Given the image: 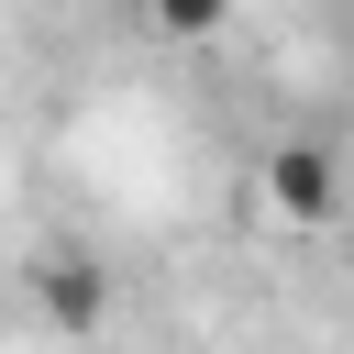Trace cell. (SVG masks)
Masks as SVG:
<instances>
[{
	"mask_svg": "<svg viewBox=\"0 0 354 354\" xmlns=\"http://www.w3.org/2000/svg\"><path fill=\"white\" fill-rule=\"evenodd\" d=\"M33 288H44V321H55V332H100V321H111V277L77 266V254L33 266Z\"/></svg>",
	"mask_w": 354,
	"mask_h": 354,
	"instance_id": "obj_2",
	"label": "cell"
},
{
	"mask_svg": "<svg viewBox=\"0 0 354 354\" xmlns=\"http://www.w3.org/2000/svg\"><path fill=\"white\" fill-rule=\"evenodd\" d=\"M266 199H277L288 221H332V210H343V166H332V144H277V155H266Z\"/></svg>",
	"mask_w": 354,
	"mask_h": 354,
	"instance_id": "obj_1",
	"label": "cell"
},
{
	"mask_svg": "<svg viewBox=\"0 0 354 354\" xmlns=\"http://www.w3.org/2000/svg\"><path fill=\"white\" fill-rule=\"evenodd\" d=\"M144 22H155V33H221L232 0H144Z\"/></svg>",
	"mask_w": 354,
	"mask_h": 354,
	"instance_id": "obj_3",
	"label": "cell"
}]
</instances>
